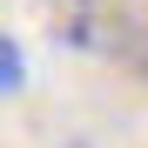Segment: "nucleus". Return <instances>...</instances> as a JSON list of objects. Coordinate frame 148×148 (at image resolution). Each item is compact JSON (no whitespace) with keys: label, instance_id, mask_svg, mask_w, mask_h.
Instances as JSON below:
<instances>
[{"label":"nucleus","instance_id":"nucleus-1","mask_svg":"<svg viewBox=\"0 0 148 148\" xmlns=\"http://www.w3.org/2000/svg\"><path fill=\"white\" fill-rule=\"evenodd\" d=\"M128 7L121 0H67L61 7V40L74 47H94V54H121L128 47Z\"/></svg>","mask_w":148,"mask_h":148},{"label":"nucleus","instance_id":"nucleus-3","mask_svg":"<svg viewBox=\"0 0 148 148\" xmlns=\"http://www.w3.org/2000/svg\"><path fill=\"white\" fill-rule=\"evenodd\" d=\"M61 148H94V141H81V135H74V141H61Z\"/></svg>","mask_w":148,"mask_h":148},{"label":"nucleus","instance_id":"nucleus-2","mask_svg":"<svg viewBox=\"0 0 148 148\" xmlns=\"http://www.w3.org/2000/svg\"><path fill=\"white\" fill-rule=\"evenodd\" d=\"M20 74H27V67H20V47L0 34V94H14V88H20Z\"/></svg>","mask_w":148,"mask_h":148}]
</instances>
